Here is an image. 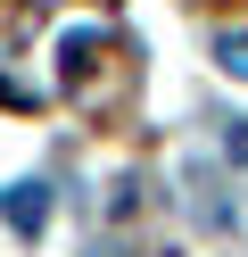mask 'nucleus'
Returning a JSON list of instances; mask_svg holds the SVG:
<instances>
[{
	"label": "nucleus",
	"mask_w": 248,
	"mask_h": 257,
	"mask_svg": "<svg viewBox=\"0 0 248 257\" xmlns=\"http://www.w3.org/2000/svg\"><path fill=\"white\" fill-rule=\"evenodd\" d=\"M0 216H9L17 232L33 240V232L50 224V191H42V183H9V191H0Z\"/></svg>",
	"instance_id": "obj_1"
},
{
	"label": "nucleus",
	"mask_w": 248,
	"mask_h": 257,
	"mask_svg": "<svg viewBox=\"0 0 248 257\" xmlns=\"http://www.w3.org/2000/svg\"><path fill=\"white\" fill-rule=\"evenodd\" d=\"M215 67H223V75H240V83H248V34H223V42H215Z\"/></svg>",
	"instance_id": "obj_2"
},
{
	"label": "nucleus",
	"mask_w": 248,
	"mask_h": 257,
	"mask_svg": "<svg viewBox=\"0 0 248 257\" xmlns=\"http://www.w3.org/2000/svg\"><path fill=\"white\" fill-rule=\"evenodd\" d=\"M223 158H231V166H248V116L223 124Z\"/></svg>",
	"instance_id": "obj_3"
}]
</instances>
